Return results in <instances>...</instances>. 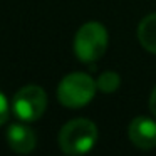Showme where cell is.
<instances>
[{"instance_id":"cell-1","label":"cell","mask_w":156,"mask_h":156,"mask_svg":"<svg viewBox=\"0 0 156 156\" xmlns=\"http://www.w3.org/2000/svg\"><path fill=\"white\" fill-rule=\"evenodd\" d=\"M98 139V128L92 121L84 118L72 119L59 133V146L66 154H84L92 149Z\"/></svg>"},{"instance_id":"cell-2","label":"cell","mask_w":156,"mask_h":156,"mask_svg":"<svg viewBox=\"0 0 156 156\" xmlns=\"http://www.w3.org/2000/svg\"><path fill=\"white\" fill-rule=\"evenodd\" d=\"M98 91V84L84 72H72L66 76L57 87V98L62 106L77 109L89 104Z\"/></svg>"},{"instance_id":"cell-3","label":"cell","mask_w":156,"mask_h":156,"mask_svg":"<svg viewBox=\"0 0 156 156\" xmlns=\"http://www.w3.org/2000/svg\"><path fill=\"white\" fill-rule=\"evenodd\" d=\"M108 32L99 22H87L74 37V52L82 62H94L106 52Z\"/></svg>"},{"instance_id":"cell-4","label":"cell","mask_w":156,"mask_h":156,"mask_svg":"<svg viewBox=\"0 0 156 156\" xmlns=\"http://www.w3.org/2000/svg\"><path fill=\"white\" fill-rule=\"evenodd\" d=\"M47 108V96L39 86H25L12 99V112L22 121H37Z\"/></svg>"},{"instance_id":"cell-5","label":"cell","mask_w":156,"mask_h":156,"mask_svg":"<svg viewBox=\"0 0 156 156\" xmlns=\"http://www.w3.org/2000/svg\"><path fill=\"white\" fill-rule=\"evenodd\" d=\"M131 143L139 149L156 148V122L151 118L138 116L131 121L128 129Z\"/></svg>"},{"instance_id":"cell-6","label":"cell","mask_w":156,"mask_h":156,"mask_svg":"<svg viewBox=\"0 0 156 156\" xmlns=\"http://www.w3.org/2000/svg\"><path fill=\"white\" fill-rule=\"evenodd\" d=\"M7 143L10 149L20 154H27L35 148V133L24 124H12L7 131Z\"/></svg>"},{"instance_id":"cell-7","label":"cell","mask_w":156,"mask_h":156,"mask_svg":"<svg viewBox=\"0 0 156 156\" xmlns=\"http://www.w3.org/2000/svg\"><path fill=\"white\" fill-rule=\"evenodd\" d=\"M138 41L148 52L156 54V14L148 15L139 22Z\"/></svg>"},{"instance_id":"cell-8","label":"cell","mask_w":156,"mask_h":156,"mask_svg":"<svg viewBox=\"0 0 156 156\" xmlns=\"http://www.w3.org/2000/svg\"><path fill=\"white\" fill-rule=\"evenodd\" d=\"M96 84H98V89H99L101 92L109 94V92H114L116 89L119 87V84H121V79H119V76L116 74V72L108 71V72H102V74L99 76L98 81H96Z\"/></svg>"},{"instance_id":"cell-9","label":"cell","mask_w":156,"mask_h":156,"mask_svg":"<svg viewBox=\"0 0 156 156\" xmlns=\"http://www.w3.org/2000/svg\"><path fill=\"white\" fill-rule=\"evenodd\" d=\"M9 114H10V106H9V101L5 98V94L0 91V126L7 122Z\"/></svg>"},{"instance_id":"cell-10","label":"cell","mask_w":156,"mask_h":156,"mask_svg":"<svg viewBox=\"0 0 156 156\" xmlns=\"http://www.w3.org/2000/svg\"><path fill=\"white\" fill-rule=\"evenodd\" d=\"M149 109H151V112L156 116V87L153 89L151 98H149Z\"/></svg>"}]
</instances>
